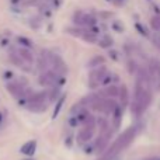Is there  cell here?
<instances>
[{
	"label": "cell",
	"mask_w": 160,
	"mask_h": 160,
	"mask_svg": "<svg viewBox=\"0 0 160 160\" xmlns=\"http://www.w3.org/2000/svg\"><path fill=\"white\" fill-rule=\"evenodd\" d=\"M135 133H136V128H129V129H127L118 138V141H117L115 143H114L112 146L110 148V149H108V152L105 153V156H107L108 159H111V158H114L117 153H119L121 150H124L125 148H127L128 145H129L131 142L133 141V138H135Z\"/></svg>",
	"instance_id": "obj_1"
},
{
	"label": "cell",
	"mask_w": 160,
	"mask_h": 160,
	"mask_svg": "<svg viewBox=\"0 0 160 160\" xmlns=\"http://www.w3.org/2000/svg\"><path fill=\"white\" fill-rule=\"evenodd\" d=\"M27 107L30 108L31 111H35V112H39V111H44L47 108V101H45V93H39V94H34L28 98Z\"/></svg>",
	"instance_id": "obj_2"
},
{
	"label": "cell",
	"mask_w": 160,
	"mask_h": 160,
	"mask_svg": "<svg viewBox=\"0 0 160 160\" xmlns=\"http://www.w3.org/2000/svg\"><path fill=\"white\" fill-rule=\"evenodd\" d=\"M149 79H150V83L156 86V88L160 90V62L153 59L150 62V66H149Z\"/></svg>",
	"instance_id": "obj_3"
},
{
	"label": "cell",
	"mask_w": 160,
	"mask_h": 160,
	"mask_svg": "<svg viewBox=\"0 0 160 160\" xmlns=\"http://www.w3.org/2000/svg\"><path fill=\"white\" fill-rule=\"evenodd\" d=\"M107 75H108V70L105 69V68H98V69L93 70V72L90 73V78H88L90 87H97L98 84H101Z\"/></svg>",
	"instance_id": "obj_4"
},
{
	"label": "cell",
	"mask_w": 160,
	"mask_h": 160,
	"mask_svg": "<svg viewBox=\"0 0 160 160\" xmlns=\"http://www.w3.org/2000/svg\"><path fill=\"white\" fill-rule=\"evenodd\" d=\"M86 128L79 133V141L80 142H88L94 135V121L93 118H86Z\"/></svg>",
	"instance_id": "obj_5"
},
{
	"label": "cell",
	"mask_w": 160,
	"mask_h": 160,
	"mask_svg": "<svg viewBox=\"0 0 160 160\" xmlns=\"http://www.w3.org/2000/svg\"><path fill=\"white\" fill-rule=\"evenodd\" d=\"M7 90L10 91V94L13 97H16V98H18V97L24 96L25 93V87L24 84H21V83H17V82H11L7 84Z\"/></svg>",
	"instance_id": "obj_6"
},
{
	"label": "cell",
	"mask_w": 160,
	"mask_h": 160,
	"mask_svg": "<svg viewBox=\"0 0 160 160\" xmlns=\"http://www.w3.org/2000/svg\"><path fill=\"white\" fill-rule=\"evenodd\" d=\"M16 53L24 61V63H28V65L32 63L34 56H32V53H31L30 49H27V48H18V49L16 51Z\"/></svg>",
	"instance_id": "obj_7"
},
{
	"label": "cell",
	"mask_w": 160,
	"mask_h": 160,
	"mask_svg": "<svg viewBox=\"0 0 160 160\" xmlns=\"http://www.w3.org/2000/svg\"><path fill=\"white\" fill-rule=\"evenodd\" d=\"M56 80H58V75H56L55 72H47V73H44V75L39 78V82H41V84H45V86L53 84Z\"/></svg>",
	"instance_id": "obj_8"
},
{
	"label": "cell",
	"mask_w": 160,
	"mask_h": 160,
	"mask_svg": "<svg viewBox=\"0 0 160 160\" xmlns=\"http://www.w3.org/2000/svg\"><path fill=\"white\" fill-rule=\"evenodd\" d=\"M76 22L83 25H93L96 22V20H94V17L88 16V14H78L76 16Z\"/></svg>",
	"instance_id": "obj_9"
},
{
	"label": "cell",
	"mask_w": 160,
	"mask_h": 160,
	"mask_svg": "<svg viewBox=\"0 0 160 160\" xmlns=\"http://www.w3.org/2000/svg\"><path fill=\"white\" fill-rule=\"evenodd\" d=\"M35 146H37V143L34 141H31V142L25 143L24 146L21 148V152L25 153V155H32V153L35 152Z\"/></svg>",
	"instance_id": "obj_10"
},
{
	"label": "cell",
	"mask_w": 160,
	"mask_h": 160,
	"mask_svg": "<svg viewBox=\"0 0 160 160\" xmlns=\"http://www.w3.org/2000/svg\"><path fill=\"white\" fill-rule=\"evenodd\" d=\"M150 25H152L153 30L160 31V16H155V17H152V20H150Z\"/></svg>",
	"instance_id": "obj_11"
},
{
	"label": "cell",
	"mask_w": 160,
	"mask_h": 160,
	"mask_svg": "<svg viewBox=\"0 0 160 160\" xmlns=\"http://www.w3.org/2000/svg\"><path fill=\"white\" fill-rule=\"evenodd\" d=\"M105 93H107L108 96H118L119 90H118V87H114V86H111V87H108L107 90H105Z\"/></svg>",
	"instance_id": "obj_12"
},
{
	"label": "cell",
	"mask_w": 160,
	"mask_h": 160,
	"mask_svg": "<svg viewBox=\"0 0 160 160\" xmlns=\"http://www.w3.org/2000/svg\"><path fill=\"white\" fill-rule=\"evenodd\" d=\"M111 42H112V41H111L110 37H105V38L101 41V45H102V47H110Z\"/></svg>",
	"instance_id": "obj_13"
},
{
	"label": "cell",
	"mask_w": 160,
	"mask_h": 160,
	"mask_svg": "<svg viewBox=\"0 0 160 160\" xmlns=\"http://www.w3.org/2000/svg\"><path fill=\"white\" fill-rule=\"evenodd\" d=\"M62 102H63V100H59V102H58V105H56V110H55V112H53V117H56V115H58V112H59V108H61V105H62Z\"/></svg>",
	"instance_id": "obj_14"
},
{
	"label": "cell",
	"mask_w": 160,
	"mask_h": 160,
	"mask_svg": "<svg viewBox=\"0 0 160 160\" xmlns=\"http://www.w3.org/2000/svg\"><path fill=\"white\" fill-rule=\"evenodd\" d=\"M2 121H3V114L0 112V122H2Z\"/></svg>",
	"instance_id": "obj_15"
}]
</instances>
